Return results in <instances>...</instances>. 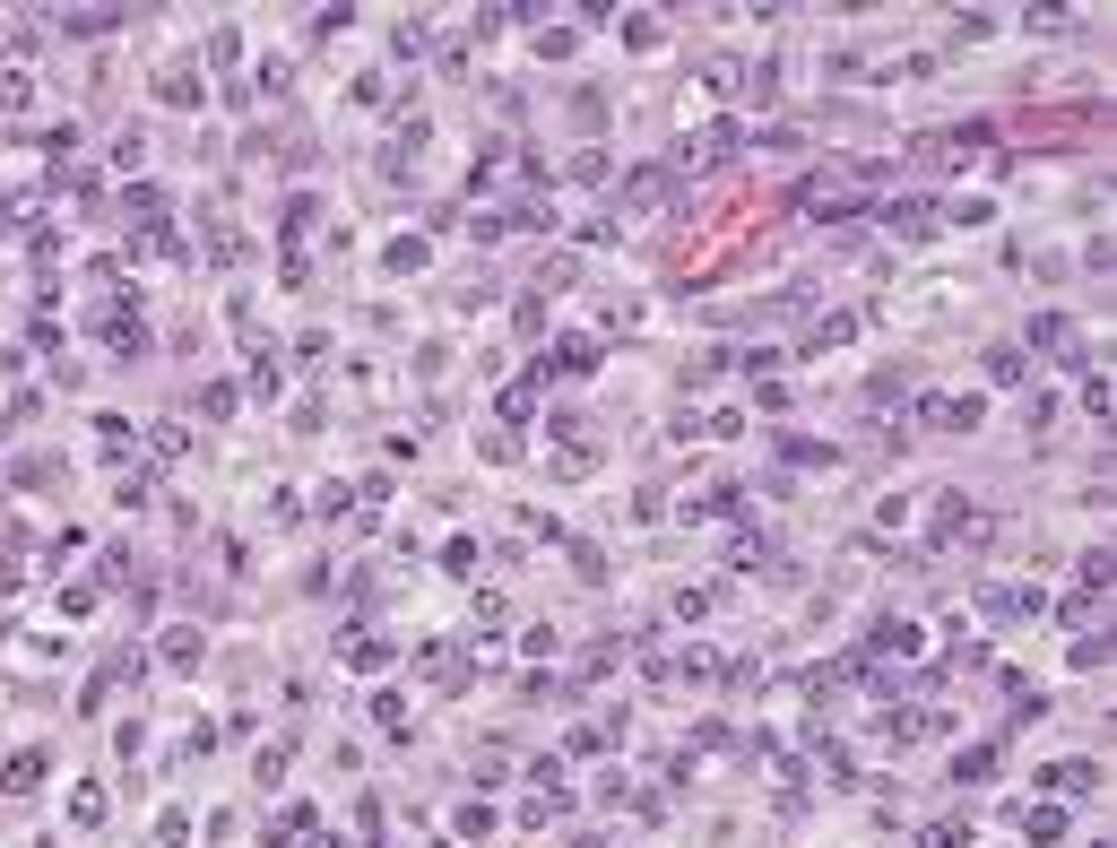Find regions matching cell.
<instances>
[{
    "mask_svg": "<svg viewBox=\"0 0 1117 848\" xmlns=\"http://www.w3.org/2000/svg\"><path fill=\"white\" fill-rule=\"evenodd\" d=\"M910 416H918V425H944V433H979L988 407H979V390H927Z\"/></svg>",
    "mask_w": 1117,
    "mask_h": 848,
    "instance_id": "obj_1",
    "label": "cell"
},
{
    "mask_svg": "<svg viewBox=\"0 0 1117 848\" xmlns=\"http://www.w3.org/2000/svg\"><path fill=\"white\" fill-rule=\"evenodd\" d=\"M537 372H598V338H555Z\"/></svg>",
    "mask_w": 1117,
    "mask_h": 848,
    "instance_id": "obj_2",
    "label": "cell"
},
{
    "mask_svg": "<svg viewBox=\"0 0 1117 848\" xmlns=\"http://www.w3.org/2000/svg\"><path fill=\"white\" fill-rule=\"evenodd\" d=\"M1031 347H1048V356H1083V338H1074L1066 312H1039V321H1031Z\"/></svg>",
    "mask_w": 1117,
    "mask_h": 848,
    "instance_id": "obj_3",
    "label": "cell"
},
{
    "mask_svg": "<svg viewBox=\"0 0 1117 848\" xmlns=\"http://www.w3.org/2000/svg\"><path fill=\"white\" fill-rule=\"evenodd\" d=\"M883 226H892V235H901V242L936 235V226H927V200H892V208H883Z\"/></svg>",
    "mask_w": 1117,
    "mask_h": 848,
    "instance_id": "obj_4",
    "label": "cell"
},
{
    "mask_svg": "<svg viewBox=\"0 0 1117 848\" xmlns=\"http://www.w3.org/2000/svg\"><path fill=\"white\" fill-rule=\"evenodd\" d=\"M658 200H667V174H658V165H641V174L623 182V208H658Z\"/></svg>",
    "mask_w": 1117,
    "mask_h": 848,
    "instance_id": "obj_5",
    "label": "cell"
},
{
    "mask_svg": "<svg viewBox=\"0 0 1117 848\" xmlns=\"http://www.w3.org/2000/svg\"><path fill=\"white\" fill-rule=\"evenodd\" d=\"M1039 779H1048L1057 797H1092V779H1101V771H1092V762H1057V771H1039Z\"/></svg>",
    "mask_w": 1117,
    "mask_h": 848,
    "instance_id": "obj_6",
    "label": "cell"
},
{
    "mask_svg": "<svg viewBox=\"0 0 1117 848\" xmlns=\"http://www.w3.org/2000/svg\"><path fill=\"white\" fill-rule=\"evenodd\" d=\"M130 9H61V35H105V26H122Z\"/></svg>",
    "mask_w": 1117,
    "mask_h": 848,
    "instance_id": "obj_7",
    "label": "cell"
},
{
    "mask_svg": "<svg viewBox=\"0 0 1117 848\" xmlns=\"http://www.w3.org/2000/svg\"><path fill=\"white\" fill-rule=\"evenodd\" d=\"M1022 832H1031V848H1048V840H1066V814H1057V805H1031Z\"/></svg>",
    "mask_w": 1117,
    "mask_h": 848,
    "instance_id": "obj_8",
    "label": "cell"
},
{
    "mask_svg": "<svg viewBox=\"0 0 1117 848\" xmlns=\"http://www.w3.org/2000/svg\"><path fill=\"white\" fill-rule=\"evenodd\" d=\"M35 779H44V753H17V762H9V779H0V788H9V797H26V788H35Z\"/></svg>",
    "mask_w": 1117,
    "mask_h": 848,
    "instance_id": "obj_9",
    "label": "cell"
},
{
    "mask_svg": "<svg viewBox=\"0 0 1117 848\" xmlns=\"http://www.w3.org/2000/svg\"><path fill=\"white\" fill-rule=\"evenodd\" d=\"M971 840V823H927V832H918V848H962Z\"/></svg>",
    "mask_w": 1117,
    "mask_h": 848,
    "instance_id": "obj_10",
    "label": "cell"
},
{
    "mask_svg": "<svg viewBox=\"0 0 1117 848\" xmlns=\"http://www.w3.org/2000/svg\"><path fill=\"white\" fill-rule=\"evenodd\" d=\"M165 105H200V79L191 70H165Z\"/></svg>",
    "mask_w": 1117,
    "mask_h": 848,
    "instance_id": "obj_11",
    "label": "cell"
}]
</instances>
